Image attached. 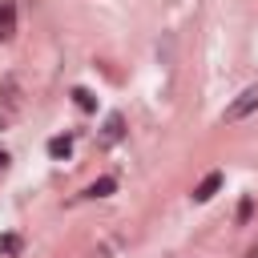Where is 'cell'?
<instances>
[{
    "label": "cell",
    "mask_w": 258,
    "mask_h": 258,
    "mask_svg": "<svg viewBox=\"0 0 258 258\" xmlns=\"http://www.w3.org/2000/svg\"><path fill=\"white\" fill-rule=\"evenodd\" d=\"M20 250V238L16 234H0V254H16Z\"/></svg>",
    "instance_id": "8"
},
{
    "label": "cell",
    "mask_w": 258,
    "mask_h": 258,
    "mask_svg": "<svg viewBox=\"0 0 258 258\" xmlns=\"http://www.w3.org/2000/svg\"><path fill=\"white\" fill-rule=\"evenodd\" d=\"M73 105H77L81 113H93V109H97V97H93L89 89H73Z\"/></svg>",
    "instance_id": "6"
},
{
    "label": "cell",
    "mask_w": 258,
    "mask_h": 258,
    "mask_svg": "<svg viewBox=\"0 0 258 258\" xmlns=\"http://www.w3.org/2000/svg\"><path fill=\"white\" fill-rule=\"evenodd\" d=\"M250 113H258V85H250V89H242L226 109H222V121L226 125H238V121H246Z\"/></svg>",
    "instance_id": "1"
},
{
    "label": "cell",
    "mask_w": 258,
    "mask_h": 258,
    "mask_svg": "<svg viewBox=\"0 0 258 258\" xmlns=\"http://www.w3.org/2000/svg\"><path fill=\"white\" fill-rule=\"evenodd\" d=\"M218 189H222V173H206V177L194 185V202H210Z\"/></svg>",
    "instance_id": "4"
},
{
    "label": "cell",
    "mask_w": 258,
    "mask_h": 258,
    "mask_svg": "<svg viewBox=\"0 0 258 258\" xmlns=\"http://www.w3.org/2000/svg\"><path fill=\"white\" fill-rule=\"evenodd\" d=\"M16 36V4L12 0H0V44Z\"/></svg>",
    "instance_id": "3"
},
{
    "label": "cell",
    "mask_w": 258,
    "mask_h": 258,
    "mask_svg": "<svg viewBox=\"0 0 258 258\" xmlns=\"http://www.w3.org/2000/svg\"><path fill=\"white\" fill-rule=\"evenodd\" d=\"M73 153V137H48V157H69Z\"/></svg>",
    "instance_id": "5"
},
{
    "label": "cell",
    "mask_w": 258,
    "mask_h": 258,
    "mask_svg": "<svg viewBox=\"0 0 258 258\" xmlns=\"http://www.w3.org/2000/svg\"><path fill=\"white\" fill-rule=\"evenodd\" d=\"M113 189H117V181H113V177H97V181H93L85 194H89V198H109Z\"/></svg>",
    "instance_id": "7"
},
{
    "label": "cell",
    "mask_w": 258,
    "mask_h": 258,
    "mask_svg": "<svg viewBox=\"0 0 258 258\" xmlns=\"http://www.w3.org/2000/svg\"><path fill=\"white\" fill-rule=\"evenodd\" d=\"M125 137V117L121 113H109L105 117V129H101V145H117Z\"/></svg>",
    "instance_id": "2"
}]
</instances>
